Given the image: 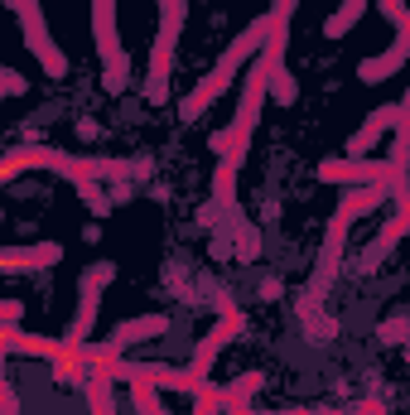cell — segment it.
I'll return each mask as SVG.
<instances>
[{"instance_id": "obj_1", "label": "cell", "mask_w": 410, "mask_h": 415, "mask_svg": "<svg viewBox=\"0 0 410 415\" xmlns=\"http://www.w3.org/2000/svg\"><path fill=\"white\" fill-rule=\"evenodd\" d=\"M400 58H405V44H396L381 63H362V78H367V82H376V78H386L391 68H400Z\"/></svg>"}]
</instances>
